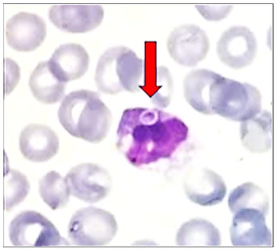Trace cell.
Returning <instances> with one entry per match:
<instances>
[{
  "label": "cell",
  "instance_id": "6da1fadb",
  "mask_svg": "<svg viewBox=\"0 0 276 252\" xmlns=\"http://www.w3.org/2000/svg\"><path fill=\"white\" fill-rule=\"evenodd\" d=\"M189 128L177 116L158 108L131 107L122 112L116 146L133 166L170 158L188 138Z\"/></svg>",
  "mask_w": 276,
  "mask_h": 252
},
{
  "label": "cell",
  "instance_id": "7a4b0ae2",
  "mask_svg": "<svg viewBox=\"0 0 276 252\" xmlns=\"http://www.w3.org/2000/svg\"><path fill=\"white\" fill-rule=\"evenodd\" d=\"M59 121L72 136L97 143L108 135L112 124L109 109L96 92L81 89L67 95L58 111Z\"/></svg>",
  "mask_w": 276,
  "mask_h": 252
},
{
  "label": "cell",
  "instance_id": "3957f363",
  "mask_svg": "<svg viewBox=\"0 0 276 252\" xmlns=\"http://www.w3.org/2000/svg\"><path fill=\"white\" fill-rule=\"evenodd\" d=\"M144 77L143 60L130 48L120 46L110 48L101 55L94 78L100 92L116 95L123 91L139 92Z\"/></svg>",
  "mask_w": 276,
  "mask_h": 252
},
{
  "label": "cell",
  "instance_id": "277c9868",
  "mask_svg": "<svg viewBox=\"0 0 276 252\" xmlns=\"http://www.w3.org/2000/svg\"><path fill=\"white\" fill-rule=\"evenodd\" d=\"M259 90L248 83L241 82L217 74L210 89L209 106L212 115L242 122L262 110Z\"/></svg>",
  "mask_w": 276,
  "mask_h": 252
},
{
  "label": "cell",
  "instance_id": "5b68a950",
  "mask_svg": "<svg viewBox=\"0 0 276 252\" xmlns=\"http://www.w3.org/2000/svg\"><path fill=\"white\" fill-rule=\"evenodd\" d=\"M118 229L110 212L96 207L81 208L72 215L68 235L71 242L80 246H101L110 242Z\"/></svg>",
  "mask_w": 276,
  "mask_h": 252
},
{
  "label": "cell",
  "instance_id": "8992f818",
  "mask_svg": "<svg viewBox=\"0 0 276 252\" xmlns=\"http://www.w3.org/2000/svg\"><path fill=\"white\" fill-rule=\"evenodd\" d=\"M9 237L15 246L69 245L47 218L33 210L24 211L12 220Z\"/></svg>",
  "mask_w": 276,
  "mask_h": 252
},
{
  "label": "cell",
  "instance_id": "52a82bcc",
  "mask_svg": "<svg viewBox=\"0 0 276 252\" xmlns=\"http://www.w3.org/2000/svg\"><path fill=\"white\" fill-rule=\"evenodd\" d=\"M210 43L206 33L199 26L185 24L175 28L167 40L172 59L179 65L192 67L206 57Z\"/></svg>",
  "mask_w": 276,
  "mask_h": 252
},
{
  "label": "cell",
  "instance_id": "ba28073f",
  "mask_svg": "<svg viewBox=\"0 0 276 252\" xmlns=\"http://www.w3.org/2000/svg\"><path fill=\"white\" fill-rule=\"evenodd\" d=\"M70 193L86 202L96 203L110 192L112 180L108 171L93 163L80 164L65 176Z\"/></svg>",
  "mask_w": 276,
  "mask_h": 252
},
{
  "label": "cell",
  "instance_id": "9c48e42d",
  "mask_svg": "<svg viewBox=\"0 0 276 252\" xmlns=\"http://www.w3.org/2000/svg\"><path fill=\"white\" fill-rule=\"evenodd\" d=\"M257 44L254 34L244 26H233L224 31L216 47L217 55L228 67L239 69L253 61Z\"/></svg>",
  "mask_w": 276,
  "mask_h": 252
},
{
  "label": "cell",
  "instance_id": "30bf717a",
  "mask_svg": "<svg viewBox=\"0 0 276 252\" xmlns=\"http://www.w3.org/2000/svg\"><path fill=\"white\" fill-rule=\"evenodd\" d=\"M48 16L58 29L83 33L93 30L101 24L104 10L98 5H58L50 8Z\"/></svg>",
  "mask_w": 276,
  "mask_h": 252
},
{
  "label": "cell",
  "instance_id": "8fae6325",
  "mask_svg": "<svg viewBox=\"0 0 276 252\" xmlns=\"http://www.w3.org/2000/svg\"><path fill=\"white\" fill-rule=\"evenodd\" d=\"M230 228L234 246H270L272 234L265 223V215L254 208H243L235 212Z\"/></svg>",
  "mask_w": 276,
  "mask_h": 252
},
{
  "label": "cell",
  "instance_id": "7c38bea8",
  "mask_svg": "<svg viewBox=\"0 0 276 252\" xmlns=\"http://www.w3.org/2000/svg\"><path fill=\"white\" fill-rule=\"evenodd\" d=\"M8 45L18 51L29 52L39 47L46 35V26L39 16L21 12L10 18L6 24Z\"/></svg>",
  "mask_w": 276,
  "mask_h": 252
},
{
  "label": "cell",
  "instance_id": "4fadbf2b",
  "mask_svg": "<svg viewBox=\"0 0 276 252\" xmlns=\"http://www.w3.org/2000/svg\"><path fill=\"white\" fill-rule=\"evenodd\" d=\"M19 148L26 159L33 162H44L57 153L59 148V138L48 126L30 124L21 132Z\"/></svg>",
  "mask_w": 276,
  "mask_h": 252
},
{
  "label": "cell",
  "instance_id": "5bb4252c",
  "mask_svg": "<svg viewBox=\"0 0 276 252\" xmlns=\"http://www.w3.org/2000/svg\"><path fill=\"white\" fill-rule=\"evenodd\" d=\"M184 186L188 198L202 206L220 203L226 193V186L222 177L207 168L193 171L185 181Z\"/></svg>",
  "mask_w": 276,
  "mask_h": 252
},
{
  "label": "cell",
  "instance_id": "9a60e30c",
  "mask_svg": "<svg viewBox=\"0 0 276 252\" xmlns=\"http://www.w3.org/2000/svg\"><path fill=\"white\" fill-rule=\"evenodd\" d=\"M90 58L80 45L68 43L60 45L48 61L53 73L65 83L82 77L87 72Z\"/></svg>",
  "mask_w": 276,
  "mask_h": 252
},
{
  "label": "cell",
  "instance_id": "2e32d148",
  "mask_svg": "<svg viewBox=\"0 0 276 252\" xmlns=\"http://www.w3.org/2000/svg\"><path fill=\"white\" fill-rule=\"evenodd\" d=\"M240 138L243 146L252 153H263L272 146V116L261 110L255 116L241 122Z\"/></svg>",
  "mask_w": 276,
  "mask_h": 252
},
{
  "label": "cell",
  "instance_id": "e0dca14e",
  "mask_svg": "<svg viewBox=\"0 0 276 252\" xmlns=\"http://www.w3.org/2000/svg\"><path fill=\"white\" fill-rule=\"evenodd\" d=\"M218 73L206 69L189 72L183 81L184 97L188 104L198 112L212 115L209 106L211 85Z\"/></svg>",
  "mask_w": 276,
  "mask_h": 252
},
{
  "label": "cell",
  "instance_id": "ac0fdd59",
  "mask_svg": "<svg viewBox=\"0 0 276 252\" xmlns=\"http://www.w3.org/2000/svg\"><path fill=\"white\" fill-rule=\"evenodd\" d=\"M66 83L51 71L48 61L40 62L32 72L29 81L34 97L45 104H53L63 97Z\"/></svg>",
  "mask_w": 276,
  "mask_h": 252
},
{
  "label": "cell",
  "instance_id": "d6986e66",
  "mask_svg": "<svg viewBox=\"0 0 276 252\" xmlns=\"http://www.w3.org/2000/svg\"><path fill=\"white\" fill-rule=\"evenodd\" d=\"M179 246H219L221 236L219 230L210 222L202 218L192 219L184 223L176 234Z\"/></svg>",
  "mask_w": 276,
  "mask_h": 252
},
{
  "label": "cell",
  "instance_id": "ffe728a7",
  "mask_svg": "<svg viewBox=\"0 0 276 252\" xmlns=\"http://www.w3.org/2000/svg\"><path fill=\"white\" fill-rule=\"evenodd\" d=\"M228 205L234 213L241 209L254 208L261 211L265 216L269 206L265 192L251 182L244 183L233 189L228 196Z\"/></svg>",
  "mask_w": 276,
  "mask_h": 252
},
{
  "label": "cell",
  "instance_id": "44dd1931",
  "mask_svg": "<svg viewBox=\"0 0 276 252\" xmlns=\"http://www.w3.org/2000/svg\"><path fill=\"white\" fill-rule=\"evenodd\" d=\"M39 191L43 201L52 209L62 208L69 201L70 191L65 178L54 170L39 181Z\"/></svg>",
  "mask_w": 276,
  "mask_h": 252
},
{
  "label": "cell",
  "instance_id": "7402d4cb",
  "mask_svg": "<svg viewBox=\"0 0 276 252\" xmlns=\"http://www.w3.org/2000/svg\"><path fill=\"white\" fill-rule=\"evenodd\" d=\"M4 181V204L9 211L24 200L30 187L27 177L17 170L7 171Z\"/></svg>",
  "mask_w": 276,
  "mask_h": 252
},
{
  "label": "cell",
  "instance_id": "603a6c76",
  "mask_svg": "<svg viewBox=\"0 0 276 252\" xmlns=\"http://www.w3.org/2000/svg\"><path fill=\"white\" fill-rule=\"evenodd\" d=\"M173 89V80L169 70L164 66H159L155 93L150 98L152 104L160 109L167 108L170 104Z\"/></svg>",
  "mask_w": 276,
  "mask_h": 252
},
{
  "label": "cell",
  "instance_id": "cb8c5ba5",
  "mask_svg": "<svg viewBox=\"0 0 276 252\" xmlns=\"http://www.w3.org/2000/svg\"><path fill=\"white\" fill-rule=\"evenodd\" d=\"M232 6L227 5H196L195 8L206 20L211 21L221 20L229 15Z\"/></svg>",
  "mask_w": 276,
  "mask_h": 252
}]
</instances>
